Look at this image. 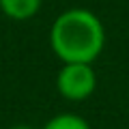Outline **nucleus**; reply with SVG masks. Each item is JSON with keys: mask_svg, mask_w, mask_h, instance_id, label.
<instances>
[{"mask_svg": "<svg viewBox=\"0 0 129 129\" xmlns=\"http://www.w3.org/2000/svg\"><path fill=\"white\" fill-rule=\"evenodd\" d=\"M0 9L9 19L24 22L39 13L41 0H0Z\"/></svg>", "mask_w": 129, "mask_h": 129, "instance_id": "obj_3", "label": "nucleus"}, {"mask_svg": "<svg viewBox=\"0 0 129 129\" xmlns=\"http://www.w3.org/2000/svg\"><path fill=\"white\" fill-rule=\"evenodd\" d=\"M43 129H90V125L78 114H56L43 125Z\"/></svg>", "mask_w": 129, "mask_h": 129, "instance_id": "obj_4", "label": "nucleus"}, {"mask_svg": "<svg viewBox=\"0 0 129 129\" xmlns=\"http://www.w3.org/2000/svg\"><path fill=\"white\" fill-rule=\"evenodd\" d=\"M56 88L69 101H84L97 88V73L90 62H64L56 75Z\"/></svg>", "mask_w": 129, "mask_h": 129, "instance_id": "obj_2", "label": "nucleus"}, {"mask_svg": "<svg viewBox=\"0 0 129 129\" xmlns=\"http://www.w3.org/2000/svg\"><path fill=\"white\" fill-rule=\"evenodd\" d=\"M50 45L62 62H92L103 52L106 28L88 9H67L50 28Z\"/></svg>", "mask_w": 129, "mask_h": 129, "instance_id": "obj_1", "label": "nucleus"}, {"mask_svg": "<svg viewBox=\"0 0 129 129\" xmlns=\"http://www.w3.org/2000/svg\"><path fill=\"white\" fill-rule=\"evenodd\" d=\"M9 129H30V127H26V125H13V127H9Z\"/></svg>", "mask_w": 129, "mask_h": 129, "instance_id": "obj_5", "label": "nucleus"}]
</instances>
